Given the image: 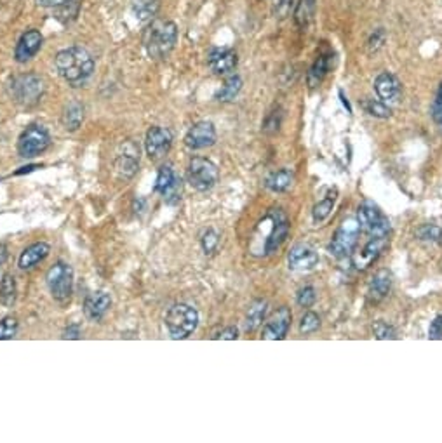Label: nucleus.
Returning <instances> with one entry per match:
<instances>
[{"label":"nucleus","instance_id":"ea45409f","mask_svg":"<svg viewBox=\"0 0 442 443\" xmlns=\"http://www.w3.org/2000/svg\"><path fill=\"white\" fill-rule=\"evenodd\" d=\"M296 301L302 308H310L312 304L317 301V294H315V288L314 287H305L298 292V298Z\"/></svg>","mask_w":442,"mask_h":443},{"label":"nucleus","instance_id":"f704fd0d","mask_svg":"<svg viewBox=\"0 0 442 443\" xmlns=\"http://www.w3.org/2000/svg\"><path fill=\"white\" fill-rule=\"evenodd\" d=\"M334 207V196L331 198V196H328V198L321 200L319 203H315L314 206V211H312V215H314V221L315 223H322L326 218H328L329 214H331Z\"/></svg>","mask_w":442,"mask_h":443},{"label":"nucleus","instance_id":"a18cd8bd","mask_svg":"<svg viewBox=\"0 0 442 443\" xmlns=\"http://www.w3.org/2000/svg\"><path fill=\"white\" fill-rule=\"evenodd\" d=\"M432 117H433V120H436L437 127H439V129L442 130V84H441L439 91H437L436 101H433Z\"/></svg>","mask_w":442,"mask_h":443},{"label":"nucleus","instance_id":"a878e982","mask_svg":"<svg viewBox=\"0 0 442 443\" xmlns=\"http://www.w3.org/2000/svg\"><path fill=\"white\" fill-rule=\"evenodd\" d=\"M315 4H317V0H299V2L296 4L293 18L298 28L305 30L306 26L310 25V21H312L315 14Z\"/></svg>","mask_w":442,"mask_h":443},{"label":"nucleus","instance_id":"dca6fc26","mask_svg":"<svg viewBox=\"0 0 442 443\" xmlns=\"http://www.w3.org/2000/svg\"><path fill=\"white\" fill-rule=\"evenodd\" d=\"M40 47H42V33L35 28L26 30L21 35V38L18 40L16 49H14V60H16L18 63H26V61L32 60V57L40 51Z\"/></svg>","mask_w":442,"mask_h":443},{"label":"nucleus","instance_id":"f03ea898","mask_svg":"<svg viewBox=\"0 0 442 443\" xmlns=\"http://www.w3.org/2000/svg\"><path fill=\"white\" fill-rule=\"evenodd\" d=\"M178 40V26L172 21H152L145 30L143 44L148 56L153 60H164L175 49Z\"/></svg>","mask_w":442,"mask_h":443},{"label":"nucleus","instance_id":"4be33fe9","mask_svg":"<svg viewBox=\"0 0 442 443\" xmlns=\"http://www.w3.org/2000/svg\"><path fill=\"white\" fill-rule=\"evenodd\" d=\"M49 252H51V247H49V244H45V242H37V244L30 245V247H26L21 252V256H19L18 261L19 268L21 269L33 268V266L40 263V261H44L45 257L49 256Z\"/></svg>","mask_w":442,"mask_h":443},{"label":"nucleus","instance_id":"b1692460","mask_svg":"<svg viewBox=\"0 0 442 443\" xmlns=\"http://www.w3.org/2000/svg\"><path fill=\"white\" fill-rule=\"evenodd\" d=\"M294 183V172L291 169H280V171L272 172L267 177V188L268 190L275 191V194H284V191L289 190Z\"/></svg>","mask_w":442,"mask_h":443},{"label":"nucleus","instance_id":"f3484780","mask_svg":"<svg viewBox=\"0 0 442 443\" xmlns=\"http://www.w3.org/2000/svg\"><path fill=\"white\" fill-rule=\"evenodd\" d=\"M287 263H289V268L294 269V271H310V269H314L319 264V254L309 245H294L289 250Z\"/></svg>","mask_w":442,"mask_h":443},{"label":"nucleus","instance_id":"8fccbe9b","mask_svg":"<svg viewBox=\"0 0 442 443\" xmlns=\"http://www.w3.org/2000/svg\"><path fill=\"white\" fill-rule=\"evenodd\" d=\"M35 2L42 7H55L56 9V7L63 6V4L70 2V0H35Z\"/></svg>","mask_w":442,"mask_h":443},{"label":"nucleus","instance_id":"a19ab883","mask_svg":"<svg viewBox=\"0 0 442 443\" xmlns=\"http://www.w3.org/2000/svg\"><path fill=\"white\" fill-rule=\"evenodd\" d=\"M182 191H183V181L178 177V179L172 183V186L169 188L162 196L167 203H176V202H179V198H182Z\"/></svg>","mask_w":442,"mask_h":443},{"label":"nucleus","instance_id":"f8f14e48","mask_svg":"<svg viewBox=\"0 0 442 443\" xmlns=\"http://www.w3.org/2000/svg\"><path fill=\"white\" fill-rule=\"evenodd\" d=\"M140 165V148L133 141H126L121 146V153L115 159V171L124 179H129L136 174Z\"/></svg>","mask_w":442,"mask_h":443},{"label":"nucleus","instance_id":"412c9836","mask_svg":"<svg viewBox=\"0 0 442 443\" xmlns=\"http://www.w3.org/2000/svg\"><path fill=\"white\" fill-rule=\"evenodd\" d=\"M331 65H333V52L319 54L317 60H315L312 67H310L309 75H306V84H309L310 89L321 86L322 80L326 79V75L331 70Z\"/></svg>","mask_w":442,"mask_h":443},{"label":"nucleus","instance_id":"72a5a7b5","mask_svg":"<svg viewBox=\"0 0 442 443\" xmlns=\"http://www.w3.org/2000/svg\"><path fill=\"white\" fill-rule=\"evenodd\" d=\"M372 334H375L376 339H380V341H394V339H397V332H395V329L392 325H388L387 322H383V320H378V322L372 323Z\"/></svg>","mask_w":442,"mask_h":443},{"label":"nucleus","instance_id":"de8ad7c7","mask_svg":"<svg viewBox=\"0 0 442 443\" xmlns=\"http://www.w3.org/2000/svg\"><path fill=\"white\" fill-rule=\"evenodd\" d=\"M239 337V329L237 327H226V329L220 330V332L216 334V336H213V339H223V341H236V339Z\"/></svg>","mask_w":442,"mask_h":443},{"label":"nucleus","instance_id":"2eb2a0df","mask_svg":"<svg viewBox=\"0 0 442 443\" xmlns=\"http://www.w3.org/2000/svg\"><path fill=\"white\" fill-rule=\"evenodd\" d=\"M375 92L380 101L387 103V105L397 103L399 98H401V82H399L395 75L383 72L376 77Z\"/></svg>","mask_w":442,"mask_h":443},{"label":"nucleus","instance_id":"4468645a","mask_svg":"<svg viewBox=\"0 0 442 443\" xmlns=\"http://www.w3.org/2000/svg\"><path fill=\"white\" fill-rule=\"evenodd\" d=\"M237 54L232 49L213 47L207 54V65L216 75H228L237 67Z\"/></svg>","mask_w":442,"mask_h":443},{"label":"nucleus","instance_id":"5701e85b","mask_svg":"<svg viewBox=\"0 0 442 443\" xmlns=\"http://www.w3.org/2000/svg\"><path fill=\"white\" fill-rule=\"evenodd\" d=\"M390 288H392L390 273L385 271V269H382V271H378L375 276H372L371 284H369V291H368L369 301L371 303L383 301V299L388 296V292H390Z\"/></svg>","mask_w":442,"mask_h":443},{"label":"nucleus","instance_id":"09e8293b","mask_svg":"<svg viewBox=\"0 0 442 443\" xmlns=\"http://www.w3.org/2000/svg\"><path fill=\"white\" fill-rule=\"evenodd\" d=\"M63 339H79L80 337V327L77 325H70V327H67V329H65V332H63V336H61Z\"/></svg>","mask_w":442,"mask_h":443},{"label":"nucleus","instance_id":"c85d7f7f","mask_svg":"<svg viewBox=\"0 0 442 443\" xmlns=\"http://www.w3.org/2000/svg\"><path fill=\"white\" fill-rule=\"evenodd\" d=\"M160 6V0H136L133 6L134 14L141 23L150 21L157 14Z\"/></svg>","mask_w":442,"mask_h":443},{"label":"nucleus","instance_id":"cd10ccee","mask_svg":"<svg viewBox=\"0 0 442 443\" xmlns=\"http://www.w3.org/2000/svg\"><path fill=\"white\" fill-rule=\"evenodd\" d=\"M16 301V280L11 273H4L0 280V303L4 306H13Z\"/></svg>","mask_w":442,"mask_h":443},{"label":"nucleus","instance_id":"4c0bfd02","mask_svg":"<svg viewBox=\"0 0 442 443\" xmlns=\"http://www.w3.org/2000/svg\"><path fill=\"white\" fill-rule=\"evenodd\" d=\"M319 327H321V318H319L317 313L309 311V313L303 315L302 323H299V330H302L303 334H312L319 329Z\"/></svg>","mask_w":442,"mask_h":443},{"label":"nucleus","instance_id":"7c9ffc66","mask_svg":"<svg viewBox=\"0 0 442 443\" xmlns=\"http://www.w3.org/2000/svg\"><path fill=\"white\" fill-rule=\"evenodd\" d=\"M178 179V176L175 174V171L171 169V165H164L160 167L159 174H157V181H155V191L157 194L164 195L169 188L172 186V183Z\"/></svg>","mask_w":442,"mask_h":443},{"label":"nucleus","instance_id":"6ab92c4d","mask_svg":"<svg viewBox=\"0 0 442 443\" xmlns=\"http://www.w3.org/2000/svg\"><path fill=\"white\" fill-rule=\"evenodd\" d=\"M111 306V298L106 292H92L91 296H87L86 303H84V315L91 322H99L106 313H109Z\"/></svg>","mask_w":442,"mask_h":443},{"label":"nucleus","instance_id":"6e6552de","mask_svg":"<svg viewBox=\"0 0 442 443\" xmlns=\"http://www.w3.org/2000/svg\"><path fill=\"white\" fill-rule=\"evenodd\" d=\"M360 235V225L357 219H347V221L341 223L340 228L334 233L331 244H329V252L334 257H347L350 256L355 249L357 242H359Z\"/></svg>","mask_w":442,"mask_h":443},{"label":"nucleus","instance_id":"58836bf2","mask_svg":"<svg viewBox=\"0 0 442 443\" xmlns=\"http://www.w3.org/2000/svg\"><path fill=\"white\" fill-rule=\"evenodd\" d=\"M387 42V33L383 28H376L375 32L371 33V37L368 38V51L369 52H378L380 49L385 45Z\"/></svg>","mask_w":442,"mask_h":443},{"label":"nucleus","instance_id":"49530a36","mask_svg":"<svg viewBox=\"0 0 442 443\" xmlns=\"http://www.w3.org/2000/svg\"><path fill=\"white\" fill-rule=\"evenodd\" d=\"M429 337L433 339V341H442V315L433 318V322L430 323Z\"/></svg>","mask_w":442,"mask_h":443},{"label":"nucleus","instance_id":"a211bd4d","mask_svg":"<svg viewBox=\"0 0 442 443\" xmlns=\"http://www.w3.org/2000/svg\"><path fill=\"white\" fill-rule=\"evenodd\" d=\"M387 247V238H369V242L364 245L359 252L352 254V263L357 269H366L375 263Z\"/></svg>","mask_w":442,"mask_h":443},{"label":"nucleus","instance_id":"ddd939ff","mask_svg":"<svg viewBox=\"0 0 442 443\" xmlns=\"http://www.w3.org/2000/svg\"><path fill=\"white\" fill-rule=\"evenodd\" d=\"M172 145V134L171 130L164 129V127H152L147 133V140H145V148L150 159H160L171 150Z\"/></svg>","mask_w":442,"mask_h":443},{"label":"nucleus","instance_id":"393cba45","mask_svg":"<svg viewBox=\"0 0 442 443\" xmlns=\"http://www.w3.org/2000/svg\"><path fill=\"white\" fill-rule=\"evenodd\" d=\"M267 310H268V303L263 301V299H258V301L251 303V306L248 308V313H245L244 320V329L248 332H253L263 323L265 317H267Z\"/></svg>","mask_w":442,"mask_h":443},{"label":"nucleus","instance_id":"c03bdc74","mask_svg":"<svg viewBox=\"0 0 442 443\" xmlns=\"http://www.w3.org/2000/svg\"><path fill=\"white\" fill-rule=\"evenodd\" d=\"M218 247V235L213 230L206 231L202 237V249L206 254H211L214 249Z\"/></svg>","mask_w":442,"mask_h":443},{"label":"nucleus","instance_id":"473e14b6","mask_svg":"<svg viewBox=\"0 0 442 443\" xmlns=\"http://www.w3.org/2000/svg\"><path fill=\"white\" fill-rule=\"evenodd\" d=\"M79 13H80V2H77V0H70V2L56 7V18L60 19L61 23L74 21V19L79 16Z\"/></svg>","mask_w":442,"mask_h":443},{"label":"nucleus","instance_id":"c9c22d12","mask_svg":"<svg viewBox=\"0 0 442 443\" xmlns=\"http://www.w3.org/2000/svg\"><path fill=\"white\" fill-rule=\"evenodd\" d=\"M294 7V0H274L272 2V16L275 19H286L291 16Z\"/></svg>","mask_w":442,"mask_h":443},{"label":"nucleus","instance_id":"aec40b11","mask_svg":"<svg viewBox=\"0 0 442 443\" xmlns=\"http://www.w3.org/2000/svg\"><path fill=\"white\" fill-rule=\"evenodd\" d=\"M287 233H289V225H287L286 215L277 211V218L274 219V228H272V233L268 235L267 242H265V252L274 254L275 250H279L280 245H282L284 240L287 238Z\"/></svg>","mask_w":442,"mask_h":443},{"label":"nucleus","instance_id":"2f4dec72","mask_svg":"<svg viewBox=\"0 0 442 443\" xmlns=\"http://www.w3.org/2000/svg\"><path fill=\"white\" fill-rule=\"evenodd\" d=\"M363 108L368 115H371L375 118H388L392 115L390 106L387 103L380 101V99H366L363 103Z\"/></svg>","mask_w":442,"mask_h":443},{"label":"nucleus","instance_id":"423d86ee","mask_svg":"<svg viewBox=\"0 0 442 443\" xmlns=\"http://www.w3.org/2000/svg\"><path fill=\"white\" fill-rule=\"evenodd\" d=\"M51 145V136L44 125H28L18 140V152L23 159H33L40 155Z\"/></svg>","mask_w":442,"mask_h":443},{"label":"nucleus","instance_id":"e433bc0d","mask_svg":"<svg viewBox=\"0 0 442 443\" xmlns=\"http://www.w3.org/2000/svg\"><path fill=\"white\" fill-rule=\"evenodd\" d=\"M18 332V320L13 317H6L0 320V341L13 339Z\"/></svg>","mask_w":442,"mask_h":443},{"label":"nucleus","instance_id":"bb28decb","mask_svg":"<svg viewBox=\"0 0 442 443\" xmlns=\"http://www.w3.org/2000/svg\"><path fill=\"white\" fill-rule=\"evenodd\" d=\"M242 89V79L239 75H232L228 77V79L225 80V84H223L220 91L216 92V99L221 103H228V101H233V99L239 96Z\"/></svg>","mask_w":442,"mask_h":443},{"label":"nucleus","instance_id":"3c124183","mask_svg":"<svg viewBox=\"0 0 442 443\" xmlns=\"http://www.w3.org/2000/svg\"><path fill=\"white\" fill-rule=\"evenodd\" d=\"M7 259V247L6 245H0V266L6 263Z\"/></svg>","mask_w":442,"mask_h":443},{"label":"nucleus","instance_id":"20e7f679","mask_svg":"<svg viewBox=\"0 0 442 443\" xmlns=\"http://www.w3.org/2000/svg\"><path fill=\"white\" fill-rule=\"evenodd\" d=\"M9 94L18 105L33 106L40 101L42 94H44V82L40 77L33 75V73L18 75L11 80Z\"/></svg>","mask_w":442,"mask_h":443},{"label":"nucleus","instance_id":"9d476101","mask_svg":"<svg viewBox=\"0 0 442 443\" xmlns=\"http://www.w3.org/2000/svg\"><path fill=\"white\" fill-rule=\"evenodd\" d=\"M291 320H293V315H291L289 308H279L263 325L261 337L268 339V341H280V339L286 337L291 327Z\"/></svg>","mask_w":442,"mask_h":443},{"label":"nucleus","instance_id":"9b49d317","mask_svg":"<svg viewBox=\"0 0 442 443\" xmlns=\"http://www.w3.org/2000/svg\"><path fill=\"white\" fill-rule=\"evenodd\" d=\"M216 142V129L213 122H197L188 129L184 136V145L190 150H202L207 146H213Z\"/></svg>","mask_w":442,"mask_h":443},{"label":"nucleus","instance_id":"0eeeda50","mask_svg":"<svg viewBox=\"0 0 442 443\" xmlns=\"http://www.w3.org/2000/svg\"><path fill=\"white\" fill-rule=\"evenodd\" d=\"M187 179L194 190L207 191L216 184L218 167L211 160L202 159V157H194L188 164Z\"/></svg>","mask_w":442,"mask_h":443},{"label":"nucleus","instance_id":"79ce46f5","mask_svg":"<svg viewBox=\"0 0 442 443\" xmlns=\"http://www.w3.org/2000/svg\"><path fill=\"white\" fill-rule=\"evenodd\" d=\"M280 120H282V115H280V111H272V113L268 115V117L265 118V122H263L265 133H275V130H279Z\"/></svg>","mask_w":442,"mask_h":443},{"label":"nucleus","instance_id":"7ed1b4c3","mask_svg":"<svg viewBox=\"0 0 442 443\" xmlns=\"http://www.w3.org/2000/svg\"><path fill=\"white\" fill-rule=\"evenodd\" d=\"M199 325V313L188 304H175L166 315V327L172 339H187Z\"/></svg>","mask_w":442,"mask_h":443},{"label":"nucleus","instance_id":"39448f33","mask_svg":"<svg viewBox=\"0 0 442 443\" xmlns=\"http://www.w3.org/2000/svg\"><path fill=\"white\" fill-rule=\"evenodd\" d=\"M357 221H359L360 230L366 231L369 238H387L388 231H390V221L385 214L380 211L371 200H366L359 206L357 211Z\"/></svg>","mask_w":442,"mask_h":443},{"label":"nucleus","instance_id":"1a4fd4ad","mask_svg":"<svg viewBox=\"0 0 442 443\" xmlns=\"http://www.w3.org/2000/svg\"><path fill=\"white\" fill-rule=\"evenodd\" d=\"M49 291L56 301H67L74 288V269L67 263H56L45 275Z\"/></svg>","mask_w":442,"mask_h":443},{"label":"nucleus","instance_id":"37998d69","mask_svg":"<svg viewBox=\"0 0 442 443\" xmlns=\"http://www.w3.org/2000/svg\"><path fill=\"white\" fill-rule=\"evenodd\" d=\"M420 238L425 242H439L441 240V228L433 225H426L420 230Z\"/></svg>","mask_w":442,"mask_h":443},{"label":"nucleus","instance_id":"c756f323","mask_svg":"<svg viewBox=\"0 0 442 443\" xmlns=\"http://www.w3.org/2000/svg\"><path fill=\"white\" fill-rule=\"evenodd\" d=\"M84 120V108L80 103H70V105L67 106V110H65V115H63V124L65 127H67L68 130H77L80 127V124H82Z\"/></svg>","mask_w":442,"mask_h":443},{"label":"nucleus","instance_id":"f257e3e1","mask_svg":"<svg viewBox=\"0 0 442 443\" xmlns=\"http://www.w3.org/2000/svg\"><path fill=\"white\" fill-rule=\"evenodd\" d=\"M56 70L61 79L67 80L74 87L82 86L94 72V60L86 49L82 47H68L56 54L55 57Z\"/></svg>","mask_w":442,"mask_h":443},{"label":"nucleus","instance_id":"603ef678","mask_svg":"<svg viewBox=\"0 0 442 443\" xmlns=\"http://www.w3.org/2000/svg\"><path fill=\"white\" fill-rule=\"evenodd\" d=\"M340 98H341V101H343V105L348 108V113H350V111H352V108H350V105H348L347 98H345V94H343V92H341V91H340Z\"/></svg>","mask_w":442,"mask_h":443}]
</instances>
